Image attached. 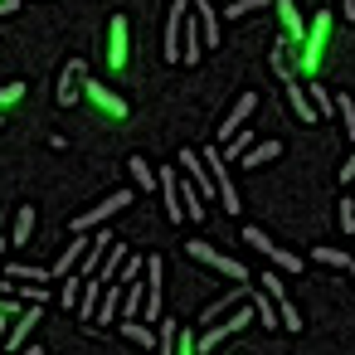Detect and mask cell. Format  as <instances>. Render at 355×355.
Segmentation results:
<instances>
[{
  "instance_id": "cell-1",
  "label": "cell",
  "mask_w": 355,
  "mask_h": 355,
  "mask_svg": "<svg viewBox=\"0 0 355 355\" xmlns=\"http://www.w3.org/2000/svg\"><path fill=\"white\" fill-rule=\"evenodd\" d=\"M185 253H190L195 263H205V268H214V272H224V277H234V282H243V277H248L239 258H224V253H219V248H209L205 239H190V243H185Z\"/></svg>"
},
{
  "instance_id": "cell-2",
  "label": "cell",
  "mask_w": 355,
  "mask_h": 355,
  "mask_svg": "<svg viewBox=\"0 0 355 355\" xmlns=\"http://www.w3.org/2000/svg\"><path fill=\"white\" fill-rule=\"evenodd\" d=\"M180 175H185V180H195V190H200L205 200H209V195H219L214 171H209V166H205V156H200V151H190V146L180 151Z\"/></svg>"
},
{
  "instance_id": "cell-3",
  "label": "cell",
  "mask_w": 355,
  "mask_h": 355,
  "mask_svg": "<svg viewBox=\"0 0 355 355\" xmlns=\"http://www.w3.org/2000/svg\"><path fill=\"white\" fill-rule=\"evenodd\" d=\"M127 205H132V195H127V190H112V195H107L98 209H88V214H78V219H73V234H88V229L107 224V219H112V214H122Z\"/></svg>"
},
{
  "instance_id": "cell-4",
  "label": "cell",
  "mask_w": 355,
  "mask_h": 355,
  "mask_svg": "<svg viewBox=\"0 0 355 355\" xmlns=\"http://www.w3.org/2000/svg\"><path fill=\"white\" fill-rule=\"evenodd\" d=\"M161 277H166V263L151 253L146 258V321H161Z\"/></svg>"
},
{
  "instance_id": "cell-5",
  "label": "cell",
  "mask_w": 355,
  "mask_h": 355,
  "mask_svg": "<svg viewBox=\"0 0 355 355\" xmlns=\"http://www.w3.org/2000/svg\"><path fill=\"white\" fill-rule=\"evenodd\" d=\"M253 316H258L253 306H239V311H234V316H229L224 326H214V331H205V336H200V350H214V345H219L224 336H234V331H243V326H253Z\"/></svg>"
},
{
  "instance_id": "cell-6",
  "label": "cell",
  "mask_w": 355,
  "mask_h": 355,
  "mask_svg": "<svg viewBox=\"0 0 355 355\" xmlns=\"http://www.w3.org/2000/svg\"><path fill=\"white\" fill-rule=\"evenodd\" d=\"M83 83H88V69L73 59V64H69V73L59 78V107H73V103H83Z\"/></svg>"
},
{
  "instance_id": "cell-7",
  "label": "cell",
  "mask_w": 355,
  "mask_h": 355,
  "mask_svg": "<svg viewBox=\"0 0 355 355\" xmlns=\"http://www.w3.org/2000/svg\"><path fill=\"white\" fill-rule=\"evenodd\" d=\"M83 98H88V103H93L98 112H107L112 122H122V117H127V103H122L117 93H107L103 83H83Z\"/></svg>"
},
{
  "instance_id": "cell-8",
  "label": "cell",
  "mask_w": 355,
  "mask_h": 355,
  "mask_svg": "<svg viewBox=\"0 0 355 355\" xmlns=\"http://www.w3.org/2000/svg\"><path fill=\"white\" fill-rule=\"evenodd\" d=\"M107 64L112 69H127V20L122 15L107 20Z\"/></svg>"
},
{
  "instance_id": "cell-9",
  "label": "cell",
  "mask_w": 355,
  "mask_h": 355,
  "mask_svg": "<svg viewBox=\"0 0 355 355\" xmlns=\"http://www.w3.org/2000/svg\"><path fill=\"white\" fill-rule=\"evenodd\" d=\"M161 195H166V219L171 224H185V209H180V171H161Z\"/></svg>"
},
{
  "instance_id": "cell-10",
  "label": "cell",
  "mask_w": 355,
  "mask_h": 355,
  "mask_svg": "<svg viewBox=\"0 0 355 355\" xmlns=\"http://www.w3.org/2000/svg\"><path fill=\"white\" fill-rule=\"evenodd\" d=\"M272 10L282 15V40L297 49V44H302V35H306V25H302V15H297V6H292V0H272Z\"/></svg>"
},
{
  "instance_id": "cell-11",
  "label": "cell",
  "mask_w": 355,
  "mask_h": 355,
  "mask_svg": "<svg viewBox=\"0 0 355 355\" xmlns=\"http://www.w3.org/2000/svg\"><path fill=\"white\" fill-rule=\"evenodd\" d=\"M88 243H93L88 234H73V239H69V248H64V253H59V263H54V277H69V272H73V268L83 263Z\"/></svg>"
},
{
  "instance_id": "cell-12",
  "label": "cell",
  "mask_w": 355,
  "mask_h": 355,
  "mask_svg": "<svg viewBox=\"0 0 355 355\" xmlns=\"http://www.w3.org/2000/svg\"><path fill=\"white\" fill-rule=\"evenodd\" d=\"M253 107H258V98H253V93H239V103H234V112H229V117H224V127H219V141H229V137H234V132L243 127V117H248Z\"/></svg>"
},
{
  "instance_id": "cell-13",
  "label": "cell",
  "mask_w": 355,
  "mask_h": 355,
  "mask_svg": "<svg viewBox=\"0 0 355 355\" xmlns=\"http://www.w3.org/2000/svg\"><path fill=\"white\" fill-rule=\"evenodd\" d=\"M103 277H83V297H78V316L83 321H98V302H103Z\"/></svg>"
},
{
  "instance_id": "cell-14",
  "label": "cell",
  "mask_w": 355,
  "mask_h": 355,
  "mask_svg": "<svg viewBox=\"0 0 355 355\" xmlns=\"http://www.w3.org/2000/svg\"><path fill=\"white\" fill-rule=\"evenodd\" d=\"M117 311H122V282H112V277H107V287H103V302H98V321H93V326H107Z\"/></svg>"
},
{
  "instance_id": "cell-15",
  "label": "cell",
  "mask_w": 355,
  "mask_h": 355,
  "mask_svg": "<svg viewBox=\"0 0 355 355\" xmlns=\"http://www.w3.org/2000/svg\"><path fill=\"white\" fill-rule=\"evenodd\" d=\"M287 103H292V112H297L302 122H316V103H311V93H306V88H302L297 78L287 83Z\"/></svg>"
},
{
  "instance_id": "cell-16",
  "label": "cell",
  "mask_w": 355,
  "mask_h": 355,
  "mask_svg": "<svg viewBox=\"0 0 355 355\" xmlns=\"http://www.w3.org/2000/svg\"><path fill=\"white\" fill-rule=\"evenodd\" d=\"M282 156V141H253V151L243 156V166L248 171H263V161H277Z\"/></svg>"
},
{
  "instance_id": "cell-17",
  "label": "cell",
  "mask_w": 355,
  "mask_h": 355,
  "mask_svg": "<svg viewBox=\"0 0 355 355\" xmlns=\"http://www.w3.org/2000/svg\"><path fill=\"white\" fill-rule=\"evenodd\" d=\"M6 277H10V282H49V277H54V268H35V263H10V268H6Z\"/></svg>"
},
{
  "instance_id": "cell-18",
  "label": "cell",
  "mask_w": 355,
  "mask_h": 355,
  "mask_svg": "<svg viewBox=\"0 0 355 355\" xmlns=\"http://www.w3.org/2000/svg\"><path fill=\"white\" fill-rule=\"evenodd\" d=\"M253 141H258V132H234V137L224 141V161H243V156L253 151Z\"/></svg>"
},
{
  "instance_id": "cell-19",
  "label": "cell",
  "mask_w": 355,
  "mask_h": 355,
  "mask_svg": "<svg viewBox=\"0 0 355 355\" xmlns=\"http://www.w3.org/2000/svg\"><path fill=\"white\" fill-rule=\"evenodd\" d=\"M122 336L132 340V345H156V331H151V321H122Z\"/></svg>"
},
{
  "instance_id": "cell-20",
  "label": "cell",
  "mask_w": 355,
  "mask_h": 355,
  "mask_svg": "<svg viewBox=\"0 0 355 355\" xmlns=\"http://www.w3.org/2000/svg\"><path fill=\"white\" fill-rule=\"evenodd\" d=\"M127 171H132V180H137L141 190H156V185H161V180H156V171L146 166V156H132V161H127Z\"/></svg>"
},
{
  "instance_id": "cell-21",
  "label": "cell",
  "mask_w": 355,
  "mask_h": 355,
  "mask_svg": "<svg viewBox=\"0 0 355 355\" xmlns=\"http://www.w3.org/2000/svg\"><path fill=\"white\" fill-rule=\"evenodd\" d=\"M311 258H316L321 268H345V272H350V263H355L345 248H311Z\"/></svg>"
},
{
  "instance_id": "cell-22",
  "label": "cell",
  "mask_w": 355,
  "mask_h": 355,
  "mask_svg": "<svg viewBox=\"0 0 355 355\" xmlns=\"http://www.w3.org/2000/svg\"><path fill=\"white\" fill-rule=\"evenodd\" d=\"M59 282H64V287H59V302H64V311H69V306L78 311V297H83V277H78V272H69V277H59Z\"/></svg>"
},
{
  "instance_id": "cell-23",
  "label": "cell",
  "mask_w": 355,
  "mask_h": 355,
  "mask_svg": "<svg viewBox=\"0 0 355 355\" xmlns=\"http://www.w3.org/2000/svg\"><path fill=\"white\" fill-rule=\"evenodd\" d=\"M175 336H180V321H161V331H156V355H175Z\"/></svg>"
},
{
  "instance_id": "cell-24",
  "label": "cell",
  "mask_w": 355,
  "mask_h": 355,
  "mask_svg": "<svg viewBox=\"0 0 355 355\" xmlns=\"http://www.w3.org/2000/svg\"><path fill=\"white\" fill-rule=\"evenodd\" d=\"M263 6H272V0H229V6H224V20H243V15H253V10H263Z\"/></svg>"
},
{
  "instance_id": "cell-25",
  "label": "cell",
  "mask_w": 355,
  "mask_h": 355,
  "mask_svg": "<svg viewBox=\"0 0 355 355\" xmlns=\"http://www.w3.org/2000/svg\"><path fill=\"white\" fill-rule=\"evenodd\" d=\"M268 258H272V268H277V272H302V253H287V248H268Z\"/></svg>"
},
{
  "instance_id": "cell-26",
  "label": "cell",
  "mask_w": 355,
  "mask_h": 355,
  "mask_svg": "<svg viewBox=\"0 0 355 355\" xmlns=\"http://www.w3.org/2000/svg\"><path fill=\"white\" fill-rule=\"evenodd\" d=\"M122 263H127V248H122V243H112V248H107V263L98 268V277H103V282H107V277H117V272H122Z\"/></svg>"
},
{
  "instance_id": "cell-27",
  "label": "cell",
  "mask_w": 355,
  "mask_h": 355,
  "mask_svg": "<svg viewBox=\"0 0 355 355\" xmlns=\"http://www.w3.org/2000/svg\"><path fill=\"white\" fill-rule=\"evenodd\" d=\"M253 311H258V321H263V326H277V321H282V316H277V302H272L268 292H258V297H253Z\"/></svg>"
},
{
  "instance_id": "cell-28",
  "label": "cell",
  "mask_w": 355,
  "mask_h": 355,
  "mask_svg": "<svg viewBox=\"0 0 355 355\" xmlns=\"http://www.w3.org/2000/svg\"><path fill=\"white\" fill-rule=\"evenodd\" d=\"M137 306H141V287L137 282H122V321H132Z\"/></svg>"
},
{
  "instance_id": "cell-29",
  "label": "cell",
  "mask_w": 355,
  "mask_h": 355,
  "mask_svg": "<svg viewBox=\"0 0 355 355\" xmlns=\"http://www.w3.org/2000/svg\"><path fill=\"white\" fill-rule=\"evenodd\" d=\"M30 234H35V209L25 205V209L15 214V243H30Z\"/></svg>"
},
{
  "instance_id": "cell-30",
  "label": "cell",
  "mask_w": 355,
  "mask_h": 355,
  "mask_svg": "<svg viewBox=\"0 0 355 355\" xmlns=\"http://www.w3.org/2000/svg\"><path fill=\"white\" fill-rule=\"evenodd\" d=\"M306 93H311V103H316V117H326V112H336V98H331V93H326L321 83H311Z\"/></svg>"
},
{
  "instance_id": "cell-31",
  "label": "cell",
  "mask_w": 355,
  "mask_h": 355,
  "mask_svg": "<svg viewBox=\"0 0 355 355\" xmlns=\"http://www.w3.org/2000/svg\"><path fill=\"white\" fill-rule=\"evenodd\" d=\"M234 302H243V287H229V292H224V302H214V306H205V321H214V316H224V306H234Z\"/></svg>"
},
{
  "instance_id": "cell-32",
  "label": "cell",
  "mask_w": 355,
  "mask_h": 355,
  "mask_svg": "<svg viewBox=\"0 0 355 355\" xmlns=\"http://www.w3.org/2000/svg\"><path fill=\"white\" fill-rule=\"evenodd\" d=\"M277 316H282V331H302V311H297V306H292L287 297L277 302Z\"/></svg>"
},
{
  "instance_id": "cell-33",
  "label": "cell",
  "mask_w": 355,
  "mask_h": 355,
  "mask_svg": "<svg viewBox=\"0 0 355 355\" xmlns=\"http://www.w3.org/2000/svg\"><path fill=\"white\" fill-rule=\"evenodd\" d=\"M336 112H340V127H345V137H355V103H350L345 93L336 98Z\"/></svg>"
},
{
  "instance_id": "cell-34",
  "label": "cell",
  "mask_w": 355,
  "mask_h": 355,
  "mask_svg": "<svg viewBox=\"0 0 355 355\" xmlns=\"http://www.w3.org/2000/svg\"><path fill=\"white\" fill-rule=\"evenodd\" d=\"M141 263H146V258H137V253H127V263H122V272H117V282H137V272H141Z\"/></svg>"
},
{
  "instance_id": "cell-35",
  "label": "cell",
  "mask_w": 355,
  "mask_h": 355,
  "mask_svg": "<svg viewBox=\"0 0 355 355\" xmlns=\"http://www.w3.org/2000/svg\"><path fill=\"white\" fill-rule=\"evenodd\" d=\"M25 93H30L25 83H10V88H0V107H15V103H20Z\"/></svg>"
},
{
  "instance_id": "cell-36",
  "label": "cell",
  "mask_w": 355,
  "mask_h": 355,
  "mask_svg": "<svg viewBox=\"0 0 355 355\" xmlns=\"http://www.w3.org/2000/svg\"><path fill=\"white\" fill-rule=\"evenodd\" d=\"M243 243H253V248H263V258H268V248H272V239H268L263 229H243Z\"/></svg>"
},
{
  "instance_id": "cell-37",
  "label": "cell",
  "mask_w": 355,
  "mask_h": 355,
  "mask_svg": "<svg viewBox=\"0 0 355 355\" xmlns=\"http://www.w3.org/2000/svg\"><path fill=\"white\" fill-rule=\"evenodd\" d=\"M263 292H268L272 302H282V277H277V268H272V272H263Z\"/></svg>"
},
{
  "instance_id": "cell-38",
  "label": "cell",
  "mask_w": 355,
  "mask_h": 355,
  "mask_svg": "<svg viewBox=\"0 0 355 355\" xmlns=\"http://www.w3.org/2000/svg\"><path fill=\"white\" fill-rule=\"evenodd\" d=\"M195 350H200V340H195V336L180 326V336H175V355H195Z\"/></svg>"
},
{
  "instance_id": "cell-39",
  "label": "cell",
  "mask_w": 355,
  "mask_h": 355,
  "mask_svg": "<svg viewBox=\"0 0 355 355\" xmlns=\"http://www.w3.org/2000/svg\"><path fill=\"white\" fill-rule=\"evenodd\" d=\"M340 229H345V234L355 229V200H340Z\"/></svg>"
},
{
  "instance_id": "cell-40",
  "label": "cell",
  "mask_w": 355,
  "mask_h": 355,
  "mask_svg": "<svg viewBox=\"0 0 355 355\" xmlns=\"http://www.w3.org/2000/svg\"><path fill=\"white\" fill-rule=\"evenodd\" d=\"M340 185H355V151H350V161L340 166Z\"/></svg>"
},
{
  "instance_id": "cell-41",
  "label": "cell",
  "mask_w": 355,
  "mask_h": 355,
  "mask_svg": "<svg viewBox=\"0 0 355 355\" xmlns=\"http://www.w3.org/2000/svg\"><path fill=\"white\" fill-rule=\"evenodd\" d=\"M0 316H20V306H15L10 297H0Z\"/></svg>"
},
{
  "instance_id": "cell-42",
  "label": "cell",
  "mask_w": 355,
  "mask_h": 355,
  "mask_svg": "<svg viewBox=\"0 0 355 355\" xmlns=\"http://www.w3.org/2000/svg\"><path fill=\"white\" fill-rule=\"evenodd\" d=\"M340 15H345V20H355V0H340Z\"/></svg>"
},
{
  "instance_id": "cell-43",
  "label": "cell",
  "mask_w": 355,
  "mask_h": 355,
  "mask_svg": "<svg viewBox=\"0 0 355 355\" xmlns=\"http://www.w3.org/2000/svg\"><path fill=\"white\" fill-rule=\"evenodd\" d=\"M0 15H15V0H0Z\"/></svg>"
},
{
  "instance_id": "cell-44",
  "label": "cell",
  "mask_w": 355,
  "mask_h": 355,
  "mask_svg": "<svg viewBox=\"0 0 355 355\" xmlns=\"http://www.w3.org/2000/svg\"><path fill=\"white\" fill-rule=\"evenodd\" d=\"M0 258H6V239H0Z\"/></svg>"
},
{
  "instance_id": "cell-45",
  "label": "cell",
  "mask_w": 355,
  "mask_h": 355,
  "mask_svg": "<svg viewBox=\"0 0 355 355\" xmlns=\"http://www.w3.org/2000/svg\"><path fill=\"white\" fill-rule=\"evenodd\" d=\"M350 277H355V263H350Z\"/></svg>"
},
{
  "instance_id": "cell-46",
  "label": "cell",
  "mask_w": 355,
  "mask_h": 355,
  "mask_svg": "<svg viewBox=\"0 0 355 355\" xmlns=\"http://www.w3.org/2000/svg\"><path fill=\"white\" fill-rule=\"evenodd\" d=\"M219 6H229V0H219Z\"/></svg>"
}]
</instances>
